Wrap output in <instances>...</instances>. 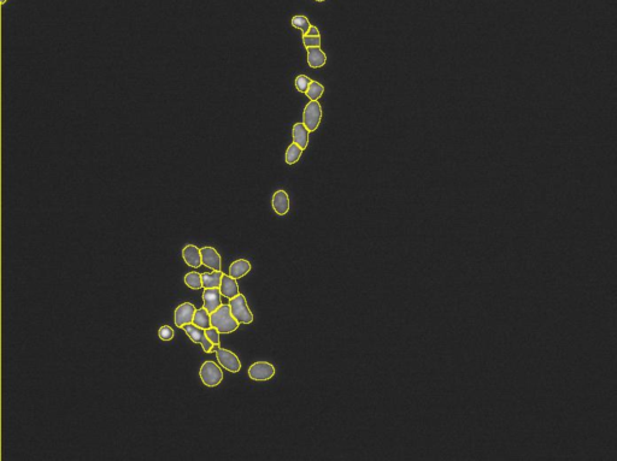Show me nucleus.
I'll list each match as a JSON object with an SVG mask.
<instances>
[{"label":"nucleus","instance_id":"f257e3e1","mask_svg":"<svg viewBox=\"0 0 617 461\" xmlns=\"http://www.w3.org/2000/svg\"><path fill=\"white\" fill-rule=\"evenodd\" d=\"M211 325L221 334H232L238 330L240 323L233 317L229 305H222L211 313Z\"/></svg>","mask_w":617,"mask_h":461},{"label":"nucleus","instance_id":"f03ea898","mask_svg":"<svg viewBox=\"0 0 617 461\" xmlns=\"http://www.w3.org/2000/svg\"><path fill=\"white\" fill-rule=\"evenodd\" d=\"M229 306L233 317L240 324H251L253 322V313H252L250 307L247 305V300H246L245 295H242L241 293L233 297V299H230Z\"/></svg>","mask_w":617,"mask_h":461},{"label":"nucleus","instance_id":"7ed1b4c3","mask_svg":"<svg viewBox=\"0 0 617 461\" xmlns=\"http://www.w3.org/2000/svg\"><path fill=\"white\" fill-rule=\"evenodd\" d=\"M199 377L203 384H205L209 388H216L219 387L223 380V372L222 369L216 363L211 360L204 361L203 365L200 366Z\"/></svg>","mask_w":617,"mask_h":461},{"label":"nucleus","instance_id":"20e7f679","mask_svg":"<svg viewBox=\"0 0 617 461\" xmlns=\"http://www.w3.org/2000/svg\"><path fill=\"white\" fill-rule=\"evenodd\" d=\"M212 352L216 353L217 361L223 369L232 373H236L241 370V361L239 360L238 355L234 352L222 348L221 345H213Z\"/></svg>","mask_w":617,"mask_h":461},{"label":"nucleus","instance_id":"39448f33","mask_svg":"<svg viewBox=\"0 0 617 461\" xmlns=\"http://www.w3.org/2000/svg\"><path fill=\"white\" fill-rule=\"evenodd\" d=\"M322 120V107L318 100H310V102L304 108L303 123L309 131H315L317 129Z\"/></svg>","mask_w":617,"mask_h":461},{"label":"nucleus","instance_id":"423d86ee","mask_svg":"<svg viewBox=\"0 0 617 461\" xmlns=\"http://www.w3.org/2000/svg\"><path fill=\"white\" fill-rule=\"evenodd\" d=\"M182 330L186 332L188 337L191 338V341L193 342V343H198L200 344L201 347H203V351L205 352V353H212V348L213 344L211 343L209 338H207L206 332L204 329L199 328V326L194 325L193 323H190V324H186L182 326Z\"/></svg>","mask_w":617,"mask_h":461},{"label":"nucleus","instance_id":"0eeeda50","mask_svg":"<svg viewBox=\"0 0 617 461\" xmlns=\"http://www.w3.org/2000/svg\"><path fill=\"white\" fill-rule=\"evenodd\" d=\"M247 373L252 380L264 382V380L273 378L275 373H276V370H275L274 365L268 363V361H256L248 367Z\"/></svg>","mask_w":617,"mask_h":461},{"label":"nucleus","instance_id":"6e6552de","mask_svg":"<svg viewBox=\"0 0 617 461\" xmlns=\"http://www.w3.org/2000/svg\"><path fill=\"white\" fill-rule=\"evenodd\" d=\"M196 311V306L191 302H184L181 303V305H178L176 309H175L174 312L175 325H176L177 328H182L184 325L193 323Z\"/></svg>","mask_w":617,"mask_h":461},{"label":"nucleus","instance_id":"1a4fd4ad","mask_svg":"<svg viewBox=\"0 0 617 461\" xmlns=\"http://www.w3.org/2000/svg\"><path fill=\"white\" fill-rule=\"evenodd\" d=\"M201 251V260L203 265L212 271H221L222 270V257L216 248L211 247V246H205V247L200 248Z\"/></svg>","mask_w":617,"mask_h":461},{"label":"nucleus","instance_id":"9d476101","mask_svg":"<svg viewBox=\"0 0 617 461\" xmlns=\"http://www.w3.org/2000/svg\"><path fill=\"white\" fill-rule=\"evenodd\" d=\"M222 293L220 288H204L203 301L204 307L210 313L215 312L219 307L222 306Z\"/></svg>","mask_w":617,"mask_h":461},{"label":"nucleus","instance_id":"9b49d317","mask_svg":"<svg viewBox=\"0 0 617 461\" xmlns=\"http://www.w3.org/2000/svg\"><path fill=\"white\" fill-rule=\"evenodd\" d=\"M182 258H184L185 262L188 266L193 268H199L203 265L200 248H198L196 245H192V243H188L182 249Z\"/></svg>","mask_w":617,"mask_h":461},{"label":"nucleus","instance_id":"f8f14e48","mask_svg":"<svg viewBox=\"0 0 617 461\" xmlns=\"http://www.w3.org/2000/svg\"><path fill=\"white\" fill-rule=\"evenodd\" d=\"M271 205H273V210L276 214H279V216L287 214L289 211L288 194L282 189L276 190L273 195V199H271Z\"/></svg>","mask_w":617,"mask_h":461},{"label":"nucleus","instance_id":"ddd939ff","mask_svg":"<svg viewBox=\"0 0 617 461\" xmlns=\"http://www.w3.org/2000/svg\"><path fill=\"white\" fill-rule=\"evenodd\" d=\"M220 289H221V293H222V296H225L229 300L240 294V290H239V284H238V282H236V278L232 277L230 275H227V274H223Z\"/></svg>","mask_w":617,"mask_h":461},{"label":"nucleus","instance_id":"4468645a","mask_svg":"<svg viewBox=\"0 0 617 461\" xmlns=\"http://www.w3.org/2000/svg\"><path fill=\"white\" fill-rule=\"evenodd\" d=\"M251 268H252V265L250 261L246 260V259H238V260L233 261L232 264L229 265L228 275L236 278V280H240V278L245 277L246 275L251 271Z\"/></svg>","mask_w":617,"mask_h":461},{"label":"nucleus","instance_id":"2eb2a0df","mask_svg":"<svg viewBox=\"0 0 617 461\" xmlns=\"http://www.w3.org/2000/svg\"><path fill=\"white\" fill-rule=\"evenodd\" d=\"M308 64L310 68H322L327 62V56L321 47H308Z\"/></svg>","mask_w":617,"mask_h":461},{"label":"nucleus","instance_id":"dca6fc26","mask_svg":"<svg viewBox=\"0 0 617 461\" xmlns=\"http://www.w3.org/2000/svg\"><path fill=\"white\" fill-rule=\"evenodd\" d=\"M309 133L310 131L306 129L304 123H296L292 129L293 142L302 147L303 149H305L309 143Z\"/></svg>","mask_w":617,"mask_h":461},{"label":"nucleus","instance_id":"f3484780","mask_svg":"<svg viewBox=\"0 0 617 461\" xmlns=\"http://www.w3.org/2000/svg\"><path fill=\"white\" fill-rule=\"evenodd\" d=\"M193 324L204 329V330H206V329L212 326L211 325V313L207 311L204 306L196 311V315H194L193 318Z\"/></svg>","mask_w":617,"mask_h":461},{"label":"nucleus","instance_id":"a211bd4d","mask_svg":"<svg viewBox=\"0 0 617 461\" xmlns=\"http://www.w3.org/2000/svg\"><path fill=\"white\" fill-rule=\"evenodd\" d=\"M222 271H212L201 274L204 288H220L221 282H222Z\"/></svg>","mask_w":617,"mask_h":461},{"label":"nucleus","instance_id":"6ab92c4d","mask_svg":"<svg viewBox=\"0 0 617 461\" xmlns=\"http://www.w3.org/2000/svg\"><path fill=\"white\" fill-rule=\"evenodd\" d=\"M184 282H185V284L190 288V289L199 290L204 288L201 274H199V272H197V271H191V272H188V274L185 275Z\"/></svg>","mask_w":617,"mask_h":461},{"label":"nucleus","instance_id":"aec40b11","mask_svg":"<svg viewBox=\"0 0 617 461\" xmlns=\"http://www.w3.org/2000/svg\"><path fill=\"white\" fill-rule=\"evenodd\" d=\"M302 155H303L302 147L293 142L292 145L288 146V148H287V150H286V163L288 165H294L297 162L299 161Z\"/></svg>","mask_w":617,"mask_h":461},{"label":"nucleus","instance_id":"412c9836","mask_svg":"<svg viewBox=\"0 0 617 461\" xmlns=\"http://www.w3.org/2000/svg\"><path fill=\"white\" fill-rule=\"evenodd\" d=\"M291 23L294 28H297V29H299L302 31L303 35H306L309 33L310 28H311V24H310V21L308 20V17H305V16L302 15H297L294 16L292 18V21H291Z\"/></svg>","mask_w":617,"mask_h":461},{"label":"nucleus","instance_id":"4be33fe9","mask_svg":"<svg viewBox=\"0 0 617 461\" xmlns=\"http://www.w3.org/2000/svg\"><path fill=\"white\" fill-rule=\"evenodd\" d=\"M323 93H324V87L321 85V83L317 81H311L305 94H306V97L310 99V100H318V99L323 95Z\"/></svg>","mask_w":617,"mask_h":461},{"label":"nucleus","instance_id":"5701e85b","mask_svg":"<svg viewBox=\"0 0 617 461\" xmlns=\"http://www.w3.org/2000/svg\"><path fill=\"white\" fill-rule=\"evenodd\" d=\"M174 336H175V331L170 325H162L161 328H159L158 337L161 338L162 341H164V342L171 341L172 338H174Z\"/></svg>","mask_w":617,"mask_h":461},{"label":"nucleus","instance_id":"b1692460","mask_svg":"<svg viewBox=\"0 0 617 461\" xmlns=\"http://www.w3.org/2000/svg\"><path fill=\"white\" fill-rule=\"evenodd\" d=\"M294 83H296V88L298 89L300 93H306L310 83H311V80L305 75H299L298 78L296 79V82Z\"/></svg>","mask_w":617,"mask_h":461},{"label":"nucleus","instance_id":"393cba45","mask_svg":"<svg viewBox=\"0 0 617 461\" xmlns=\"http://www.w3.org/2000/svg\"><path fill=\"white\" fill-rule=\"evenodd\" d=\"M303 44L306 49H308V47H321V36L303 35Z\"/></svg>","mask_w":617,"mask_h":461},{"label":"nucleus","instance_id":"a878e982","mask_svg":"<svg viewBox=\"0 0 617 461\" xmlns=\"http://www.w3.org/2000/svg\"><path fill=\"white\" fill-rule=\"evenodd\" d=\"M207 338H209L211 343L213 345H220V334L221 332L217 330L216 328H213V326H211V328L206 329L205 330Z\"/></svg>","mask_w":617,"mask_h":461},{"label":"nucleus","instance_id":"bb28decb","mask_svg":"<svg viewBox=\"0 0 617 461\" xmlns=\"http://www.w3.org/2000/svg\"><path fill=\"white\" fill-rule=\"evenodd\" d=\"M309 35V36H319V30L317 29V27H315V25H311V28H310L309 33L306 34Z\"/></svg>","mask_w":617,"mask_h":461},{"label":"nucleus","instance_id":"cd10ccee","mask_svg":"<svg viewBox=\"0 0 617 461\" xmlns=\"http://www.w3.org/2000/svg\"><path fill=\"white\" fill-rule=\"evenodd\" d=\"M315 2H318V3H323V2H325V0H315Z\"/></svg>","mask_w":617,"mask_h":461},{"label":"nucleus","instance_id":"c85d7f7f","mask_svg":"<svg viewBox=\"0 0 617 461\" xmlns=\"http://www.w3.org/2000/svg\"><path fill=\"white\" fill-rule=\"evenodd\" d=\"M0 3H2V5H4L5 3H6V0H2V2H0Z\"/></svg>","mask_w":617,"mask_h":461}]
</instances>
